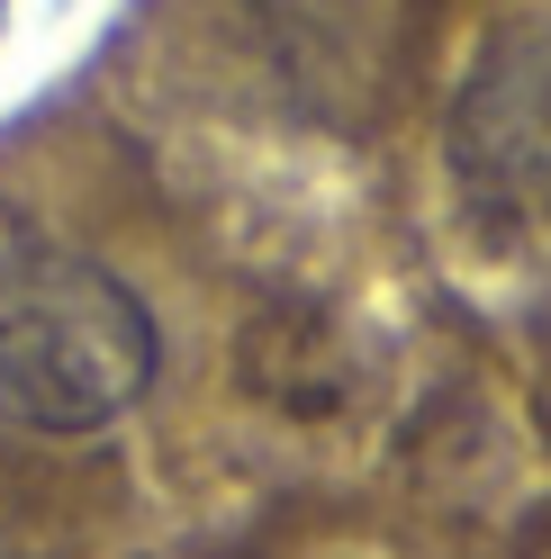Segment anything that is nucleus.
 I'll return each instance as SVG.
<instances>
[{
    "label": "nucleus",
    "mask_w": 551,
    "mask_h": 559,
    "mask_svg": "<svg viewBox=\"0 0 551 559\" xmlns=\"http://www.w3.org/2000/svg\"><path fill=\"white\" fill-rule=\"evenodd\" d=\"M453 163L489 199L551 207V27H515L489 46L453 109Z\"/></svg>",
    "instance_id": "f03ea898"
},
{
    "label": "nucleus",
    "mask_w": 551,
    "mask_h": 559,
    "mask_svg": "<svg viewBox=\"0 0 551 559\" xmlns=\"http://www.w3.org/2000/svg\"><path fill=\"white\" fill-rule=\"evenodd\" d=\"M163 334L145 298L91 253H27L0 262V425L19 433H109L154 389Z\"/></svg>",
    "instance_id": "f257e3e1"
}]
</instances>
